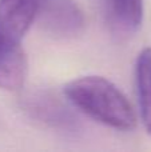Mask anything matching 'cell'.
Listing matches in <instances>:
<instances>
[{"instance_id":"1","label":"cell","mask_w":151,"mask_h":152,"mask_svg":"<svg viewBox=\"0 0 151 152\" xmlns=\"http://www.w3.org/2000/svg\"><path fill=\"white\" fill-rule=\"evenodd\" d=\"M64 96L88 118L110 128L128 132L136 127L135 110L112 81L102 76H82L67 83Z\"/></svg>"},{"instance_id":"2","label":"cell","mask_w":151,"mask_h":152,"mask_svg":"<svg viewBox=\"0 0 151 152\" xmlns=\"http://www.w3.org/2000/svg\"><path fill=\"white\" fill-rule=\"evenodd\" d=\"M39 27L56 39H72L84 29L86 18L74 0H39Z\"/></svg>"},{"instance_id":"3","label":"cell","mask_w":151,"mask_h":152,"mask_svg":"<svg viewBox=\"0 0 151 152\" xmlns=\"http://www.w3.org/2000/svg\"><path fill=\"white\" fill-rule=\"evenodd\" d=\"M39 0H0V45L19 47L36 20Z\"/></svg>"},{"instance_id":"4","label":"cell","mask_w":151,"mask_h":152,"mask_svg":"<svg viewBox=\"0 0 151 152\" xmlns=\"http://www.w3.org/2000/svg\"><path fill=\"white\" fill-rule=\"evenodd\" d=\"M110 31L119 37L134 35L143 23V0H103Z\"/></svg>"},{"instance_id":"5","label":"cell","mask_w":151,"mask_h":152,"mask_svg":"<svg viewBox=\"0 0 151 152\" xmlns=\"http://www.w3.org/2000/svg\"><path fill=\"white\" fill-rule=\"evenodd\" d=\"M24 108L32 118L48 124L54 128L75 129V119L68 110L62 104L58 97L48 92L37 91L27 95L24 99Z\"/></svg>"},{"instance_id":"6","label":"cell","mask_w":151,"mask_h":152,"mask_svg":"<svg viewBox=\"0 0 151 152\" xmlns=\"http://www.w3.org/2000/svg\"><path fill=\"white\" fill-rule=\"evenodd\" d=\"M28 74V61L21 45H0V88L19 91L23 88Z\"/></svg>"},{"instance_id":"7","label":"cell","mask_w":151,"mask_h":152,"mask_svg":"<svg viewBox=\"0 0 151 152\" xmlns=\"http://www.w3.org/2000/svg\"><path fill=\"white\" fill-rule=\"evenodd\" d=\"M135 87L141 120L146 132L151 135V48L139 52L135 61Z\"/></svg>"}]
</instances>
